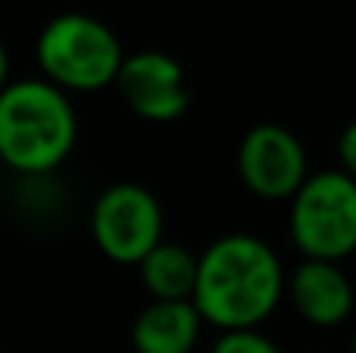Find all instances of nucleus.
I'll list each match as a JSON object with an SVG mask.
<instances>
[{"instance_id": "nucleus-1", "label": "nucleus", "mask_w": 356, "mask_h": 353, "mask_svg": "<svg viewBox=\"0 0 356 353\" xmlns=\"http://www.w3.org/2000/svg\"><path fill=\"white\" fill-rule=\"evenodd\" d=\"M284 297V266L257 235H222L197 256L191 291L197 316L216 331L259 329Z\"/></svg>"}, {"instance_id": "nucleus-2", "label": "nucleus", "mask_w": 356, "mask_h": 353, "mask_svg": "<svg viewBox=\"0 0 356 353\" xmlns=\"http://www.w3.org/2000/svg\"><path fill=\"white\" fill-rule=\"evenodd\" d=\"M79 138V116L44 79H10L0 88V163L19 179L54 175Z\"/></svg>"}, {"instance_id": "nucleus-3", "label": "nucleus", "mask_w": 356, "mask_h": 353, "mask_svg": "<svg viewBox=\"0 0 356 353\" xmlns=\"http://www.w3.org/2000/svg\"><path fill=\"white\" fill-rule=\"evenodd\" d=\"M122 44L116 31L88 13H60L41 28L35 41V60L41 75L63 94H94L116 81L122 66Z\"/></svg>"}, {"instance_id": "nucleus-4", "label": "nucleus", "mask_w": 356, "mask_h": 353, "mask_svg": "<svg viewBox=\"0 0 356 353\" xmlns=\"http://www.w3.org/2000/svg\"><path fill=\"white\" fill-rule=\"evenodd\" d=\"M291 244L303 260L344 263L356 247V181L341 169L309 172L291 197Z\"/></svg>"}, {"instance_id": "nucleus-5", "label": "nucleus", "mask_w": 356, "mask_h": 353, "mask_svg": "<svg viewBox=\"0 0 356 353\" xmlns=\"http://www.w3.org/2000/svg\"><path fill=\"white\" fill-rule=\"evenodd\" d=\"M166 219L154 191L135 181L104 188L91 206L94 247L116 266H138L163 241Z\"/></svg>"}, {"instance_id": "nucleus-6", "label": "nucleus", "mask_w": 356, "mask_h": 353, "mask_svg": "<svg viewBox=\"0 0 356 353\" xmlns=\"http://www.w3.org/2000/svg\"><path fill=\"white\" fill-rule=\"evenodd\" d=\"M238 175L259 200H291L309 175V156L300 138L275 122L253 125L238 147Z\"/></svg>"}, {"instance_id": "nucleus-7", "label": "nucleus", "mask_w": 356, "mask_h": 353, "mask_svg": "<svg viewBox=\"0 0 356 353\" xmlns=\"http://www.w3.org/2000/svg\"><path fill=\"white\" fill-rule=\"evenodd\" d=\"M113 85L119 88L129 110L144 122H175L191 106L184 66L166 50H138L131 56H122Z\"/></svg>"}, {"instance_id": "nucleus-8", "label": "nucleus", "mask_w": 356, "mask_h": 353, "mask_svg": "<svg viewBox=\"0 0 356 353\" xmlns=\"http://www.w3.org/2000/svg\"><path fill=\"white\" fill-rule=\"evenodd\" d=\"M284 297L313 329H338L353 313V285L341 263L300 260L284 275Z\"/></svg>"}, {"instance_id": "nucleus-9", "label": "nucleus", "mask_w": 356, "mask_h": 353, "mask_svg": "<svg viewBox=\"0 0 356 353\" xmlns=\"http://www.w3.org/2000/svg\"><path fill=\"white\" fill-rule=\"evenodd\" d=\"M203 319L191 300H150L131 322L135 353H194Z\"/></svg>"}, {"instance_id": "nucleus-10", "label": "nucleus", "mask_w": 356, "mask_h": 353, "mask_svg": "<svg viewBox=\"0 0 356 353\" xmlns=\"http://www.w3.org/2000/svg\"><path fill=\"white\" fill-rule=\"evenodd\" d=\"M141 285L154 300H191L197 279V256L184 244L163 238L141 263Z\"/></svg>"}, {"instance_id": "nucleus-11", "label": "nucleus", "mask_w": 356, "mask_h": 353, "mask_svg": "<svg viewBox=\"0 0 356 353\" xmlns=\"http://www.w3.org/2000/svg\"><path fill=\"white\" fill-rule=\"evenodd\" d=\"M209 353H282L269 335H263L259 329H234V331H219Z\"/></svg>"}, {"instance_id": "nucleus-12", "label": "nucleus", "mask_w": 356, "mask_h": 353, "mask_svg": "<svg viewBox=\"0 0 356 353\" xmlns=\"http://www.w3.org/2000/svg\"><path fill=\"white\" fill-rule=\"evenodd\" d=\"M341 172L353 175L356 172V125H347L341 135Z\"/></svg>"}, {"instance_id": "nucleus-13", "label": "nucleus", "mask_w": 356, "mask_h": 353, "mask_svg": "<svg viewBox=\"0 0 356 353\" xmlns=\"http://www.w3.org/2000/svg\"><path fill=\"white\" fill-rule=\"evenodd\" d=\"M10 81V54H6L3 41H0V88Z\"/></svg>"}]
</instances>
